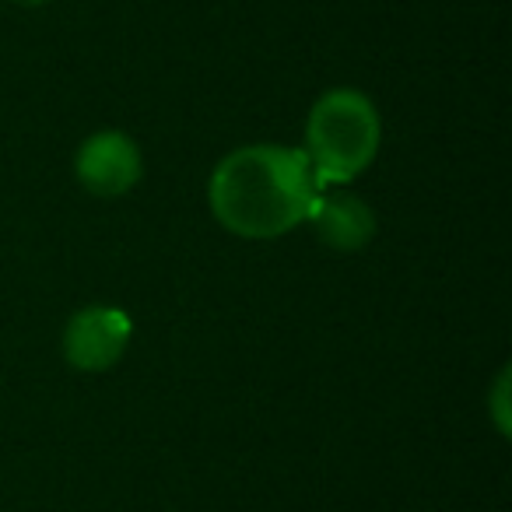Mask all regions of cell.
Listing matches in <instances>:
<instances>
[{
    "mask_svg": "<svg viewBox=\"0 0 512 512\" xmlns=\"http://www.w3.org/2000/svg\"><path fill=\"white\" fill-rule=\"evenodd\" d=\"M323 193L309 158L281 144H246L214 165L207 204L239 239H281L306 225Z\"/></svg>",
    "mask_w": 512,
    "mask_h": 512,
    "instance_id": "1",
    "label": "cell"
},
{
    "mask_svg": "<svg viewBox=\"0 0 512 512\" xmlns=\"http://www.w3.org/2000/svg\"><path fill=\"white\" fill-rule=\"evenodd\" d=\"M379 144H383L379 109L358 88H330L309 109L302 155L309 158L323 186H344L358 179L376 162Z\"/></svg>",
    "mask_w": 512,
    "mask_h": 512,
    "instance_id": "2",
    "label": "cell"
},
{
    "mask_svg": "<svg viewBox=\"0 0 512 512\" xmlns=\"http://www.w3.org/2000/svg\"><path fill=\"white\" fill-rule=\"evenodd\" d=\"M134 323L120 306H85L64 327V358L78 372H106L127 355Z\"/></svg>",
    "mask_w": 512,
    "mask_h": 512,
    "instance_id": "3",
    "label": "cell"
},
{
    "mask_svg": "<svg viewBox=\"0 0 512 512\" xmlns=\"http://www.w3.org/2000/svg\"><path fill=\"white\" fill-rule=\"evenodd\" d=\"M74 176L92 197H123L144 176V155L123 130H99L85 137L74 155Z\"/></svg>",
    "mask_w": 512,
    "mask_h": 512,
    "instance_id": "4",
    "label": "cell"
},
{
    "mask_svg": "<svg viewBox=\"0 0 512 512\" xmlns=\"http://www.w3.org/2000/svg\"><path fill=\"white\" fill-rule=\"evenodd\" d=\"M306 225H313L316 239L323 246L337 249V253H358L376 235V214H372V207L362 197H355L348 190H337V193H320L313 218Z\"/></svg>",
    "mask_w": 512,
    "mask_h": 512,
    "instance_id": "5",
    "label": "cell"
},
{
    "mask_svg": "<svg viewBox=\"0 0 512 512\" xmlns=\"http://www.w3.org/2000/svg\"><path fill=\"white\" fill-rule=\"evenodd\" d=\"M15 4H22V8H43V4H50V0H15Z\"/></svg>",
    "mask_w": 512,
    "mask_h": 512,
    "instance_id": "6",
    "label": "cell"
}]
</instances>
